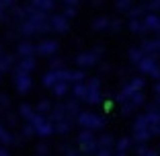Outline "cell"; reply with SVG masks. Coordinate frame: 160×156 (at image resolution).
<instances>
[{"mask_svg":"<svg viewBox=\"0 0 160 156\" xmlns=\"http://www.w3.org/2000/svg\"><path fill=\"white\" fill-rule=\"evenodd\" d=\"M14 88L19 90L21 95L29 93V90L33 88V78H31V74L21 72V70H14Z\"/></svg>","mask_w":160,"mask_h":156,"instance_id":"cell-7","label":"cell"},{"mask_svg":"<svg viewBox=\"0 0 160 156\" xmlns=\"http://www.w3.org/2000/svg\"><path fill=\"white\" fill-rule=\"evenodd\" d=\"M127 17H129V21H133V19H144L146 17V10H144V6H132V8L127 10Z\"/></svg>","mask_w":160,"mask_h":156,"instance_id":"cell-25","label":"cell"},{"mask_svg":"<svg viewBox=\"0 0 160 156\" xmlns=\"http://www.w3.org/2000/svg\"><path fill=\"white\" fill-rule=\"evenodd\" d=\"M35 68H37V62H35V58H21V62L17 64V70L27 72V74H31Z\"/></svg>","mask_w":160,"mask_h":156,"instance_id":"cell-15","label":"cell"},{"mask_svg":"<svg viewBox=\"0 0 160 156\" xmlns=\"http://www.w3.org/2000/svg\"><path fill=\"white\" fill-rule=\"evenodd\" d=\"M74 64L80 68V70H86V68H92L99 64V58L94 56L92 52H80L78 56L74 58Z\"/></svg>","mask_w":160,"mask_h":156,"instance_id":"cell-9","label":"cell"},{"mask_svg":"<svg viewBox=\"0 0 160 156\" xmlns=\"http://www.w3.org/2000/svg\"><path fill=\"white\" fill-rule=\"evenodd\" d=\"M0 156H8V152H6L4 146H0Z\"/></svg>","mask_w":160,"mask_h":156,"instance_id":"cell-46","label":"cell"},{"mask_svg":"<svg viewBox=\"0 0 160 156\" xmlns=\"http://www.w3.org/2000/svg\"><path fill=\"white\" fill-rule=\"evenodd\" d=\"M97 138H94V133L90 132V129H82V132L78 133V138H76V142H78V146H82V144H90L94 142Z\"/></svg>","mask_w":160,"mask_h":156,"instance_id":"cell-20","label":"cell"},{"mask_svg":"<svg viewBox=\"0 0 160 156\" xmlns=\"http://www.w3.org/2000/svg\"><path fill=\"white\" fill-rule=\"evenodd\" d=\"M52 109H53V105L49 103V101H41V103L37 105L35 111H37L39 115H45V117H47V113H52Z\"/></svg>","mask_w":160,"mask_h":156,"instance_id":"cell-30","label":"cell"},{"mask_svg":"<svg viewBox=\"0 0 160 156\" xmlns=\"http://www.w3.org/2000/svg\"><path fill=\"white\" fill-rule=\"evenodd\" d=\"M58 49H60V45H58L56 39H41L39 43H35V52L43 58H53L58 53Z\"/></svg>","mask_w":160,"mask_h":156,"instance_id":"cell-6","label":"cell"},{"mask_svg":"<svg viewBox=\"0 0 160 156\" xmlns=\"http://www.w3.org/2000/svg\"><path fill=\"white\" fill-rule=\"evenodd\" d=\"M45 152H47V146H45V144H41V146L37 148V154L41 156V154H45Z\"/></svg>","mask_w":160,"mask_h":156,"instance_id":"cell-43","label":"cell"},{"mask_svg":"<svg viewBox=\"0 0 160 156\" xmlns=\"http://www.w3.org/2000/svg\"><path fill=\"white\" fill-rule=\"evenodd\" d=\"M142 6H144L146 14L148 13H154V14L160 13V0H146V2H142Z\"/></svg>","mask_w":160,"mask_h":156,"instance_id":"cell-24","label":"cell"},{"mask_svg":"<svg viewBox=\"0 0 160 156\" xmlns=\"http://www.w3.org/2000/svg\"><path fill=\"white\" fill-rule=\"evenodd\" d=\"M31 125H33V129H35V136L45 138V136H52V133H53V121H52V119H47L45 115L37 113V117L31 121Z\"/></svg>","mask_w":160,"mask_h":156,"instance_id":"cell-5","label":"cell"},{"mask_svg":"<svg viewBox=\"0 0 160 156\" xmlns=\"http://www.w3.org/2000/svg\"><path fill=\"white\" fill-rule=\"evenodd\" d=\"M6 121H8V125H14V123H17V117H14V115H6Z\"/></svg>","mask_w":160,"mask_h":156,"instance_id":"cell-42","label":"cell"},{"mask_svg":"<svg viewBox=\"0 0 160 156\" xmlns=\"http://www.w3.org/2000/svg\"><path fill=\"white\" fill-rule=\"evenodd\" d=\"M35 53H37L35 52V45L31 41H27V39L17 45V56L19 58H35Z\"/></svg>","mask_w":160,"mask_h":156,"instance_id":"cell-14","label":"cell"},{"mask_svg":"<svg viewBox=\"0 0 160 156\" xmlns=\"http://www.w3.org/2000/svg\"><path fill=\"white\" fill-rule=\"evenodd\" d=\"M138 68H140L142 74L152 76V78H156V80L160 82V62H158V58H154V56H144V60L138 64Z\"/></svg>","mask_w":160,"mask_h":156,"instance_id":"cell-3","label":"cell"},{"mask_svg":"<svg viewBox=\"0 0 160 156\" xmlns=\"http://www.w3.org/2000/svg\"><path fill=\"white\" fill-rule=\"evenodd\" d=\"M0 56H4V52H2V45H0Z\"/></svg>","mask_w":160,"mask_h":156,"instance_id":"cell-49","label":"cell"},{"mask_svg":"<svg viewBox=\"0 0 160 156\" xmlns=\"http://www.w3.org/2000/svg\"><path fill=\"white\" fill-rule=\"evenodd\" d=\"M154 136H160V119H158V123L154 125Z\"/></svg>","mask_w":160,"mask_h":156,"instance_id":"cell-44","label":"cell"},{"mask_svg":"<svg viewBox=\"0 0 160 156\" xmlns=\"http://www.w3.org/2000/svg\"><path fill=\"white\" fill-rule=\"evenodd\" d=\"M154 93H156V97H160V82L154 84Z\"/></svg>","mask_w":160,"mask_h":156,"instance_id":"cell-45","label":"cell"},{"mask_svg":"<svg viewBox=\"0 0 160 156\" xmlns=\"http://www.w3.org/2000/svg\"><path fill=\"white\" fill-rule=\"evenodd\" d=\"M127 27H129V31H132V33H142V31H144V29H142V19L129 21V23H127Z\"/></svg>","mask_w":160,"mask_h":156,"instance_id":"cell-32","label":"cell"},{"mask_svg":"<svg viewBox=\"0 0 160 156\" xmlns=\"http://www.w3.org/2000/svg\"><path fill=\"white\" fill-rule=\"evenodd\" d=\"M12 64H14V56H8V53L0 56V74L8 72L10 68H12Z\"/></svg>","mask_w":160,"mask_h":156,"instance_id":"cell-21","label":"cell"},{"mask_svg":"<svg viewBox=\"0 0 160 156\" xmlns=\"http://www.w3.org/2000/svg\"><path fill=\"white\" fill-rule=\"evenodd\" d=\"M144 103H146V95H144V93H138V95H133L127 103L121 105V113L123 115H129V113H133L138 107H142Z\"/></svg>","mask_w":160,"mask_h":156,"instance_id":"cell-10","label":"cell"},{"mask_svg":"<svg viewBox=\"0 0 160 156\" xmlns=\"http://www.w3.org/2000/svg\"><path fill=\"white\" fill-rule=\"evenodd\" d=\"M64 68V60L60 58H52V70H62Z\"/></svg>","mask_w":160,"mask_h":156,"instance_id":"cell-37","label":"cell"},{"mask_svg":"<svg viewBox=\"0 0 160 156\" xmlns=\"http://www.w3.org/2000/svg\"><path fill=\"white\" fill-rule=\"evenodd\" d=\"M19 111H21V115H23V117L27 119V123H31L35 117H37V111H35V109L31 107V105H21Z\"/></svg>","mask_w":160,"mask_h":156,"instance_id":"cell-22","label":"cell"},{"mask_svg":"<svg viewBox=\"0 0 160 156\" xmlns=\"http://www.w3.org/2000/svg\"><path fill=\"white\" fill-rule=\"evenodd\" d=\"M103 101V93H101V78H90L86 82V97H84V103L88 105H97Z\"/></svg>","mask_w":160,"mask_h":156,"instance_id":"cell-4","label":"cell"},{"mask_svg":"<svg viewBox=\"0 0 160 156\" xmlns=\"http://www.w3.org/2000/svg\"><path fill=\"white\" fill-rule=\"evenodd\" d=\"M70 93H72V97H74L76 101H84V97H86V82H82V84H74L70 88Z\"/></svg>","mask_w":160,"mask_h":156,"instance_id":"cell-18","label":"cell"},{"mask_svg":"<svg viewBox=\"0 0 160 156\" xmlns=\"http://www.w3.org/2000/svg\"><path fill=\"white\" fill-rule=\"evenodd\" d=\"M144 56H146V53L142 52L140 48H133V49H129V62H133L136 66H138V64H140L142 60H144Z\"/></svg>","mask_w":160,"mask_h":156,"instance_id":"cell-28","label":"cell"},{"mask_svg":"<svg viewBox=\"0 0 160 156\" xmlns=\"http://www.w3.org/2000/svg\"><path fill=\"white\" fill-rule=\"evenodd\" d=\"M53 132H56V133H64V136H66V133L70 132V121H68V119L56 121V123H53Z\"/></svg>","mask_w":160,"mask_h":156,"instance_id":"cell-26","label":"cell"},{"mask_svg":"<svg viewBox=\"0 0 160 156\" xmlns=\"http://www.w3.org/2000/svg\"><path fill=\"white\" fill-rule=\"evenodd\" d=\"M53 95L56 97H60V99H64V97H68L70 95V84H68V82H58L56 86H53Z\"/></svg>","mask_w":160,"mask_h":156,"instance_id":"cell-19","label":"cell"},{"mask_svg":"<svg viewBox=\"0 0 160 156\" xmlns=\"http://www.w3.org/2000/svg\"><path fill=\"white\" fill-rule=\"evenodd\" d=\"M6 10H8V8H6L4 4H0V21H6V19H8V13H6Z\"/></svg>","mask_w":160,"mask_h":156,"instance_id":"cell-40","label":"cell"},{"mask_svg":"<svg viewBox=\"0 0 160 156\" xmlns=\"http://www.w3.org/2000/svg\"><path fill=\"white\" fill-rule=\"evenodd\" d=\"M115 6H117V10H129L133 6V0H117V2H115Z\"/></svg>","mask_w":160,"mask_h":156,"instance_id":"cell-34","label":"cell"},{"mask_svg":"<svg viewBox=\"0 0 160 156\" xmlns=\"http://www.w3.org/2000/svg\"><path fill=\"white\" fill-rule=\"evenodd\" d=\"M144 2H146V0H144Z\"/></svg>","mask_w":160,"mask_h":156,"instance_id":"cell-51","label":"cell"},{"mask_svg":"<svg viewBox=\"0 0 160 156\" xmlns=\"http://www.w3.org/2000/svg\"><path fill=\"white\" fill-rule=\"evenodd\" d=\"M115 156H127V154H125V152H117V154H115Z\"/></svg>","mask_w":160,"mask_h":156,"instance_id":"cell-48","label":"cell"},{"mask_svg":"<svg viewBox=\"0 0 160 156\" xmlns=\"http://www.w3.org/2000/svg\"><path fill=\"white\" fill-rule=\"evenodd\" d=\"M23 136L25 138L35 136V129H33V125H31V123H25V125H23Z\"/></svg>","mask_w":160,"mask_h":156,"instance_id":"cell-36","label":"cell"},{"mask_svg":"<svg viewBox=\"0 0 160 156\" xmlns=\"http://www.w3.org/2000/svg\"><path fill=\"white\" fill-rule=\"evenodd\" d=\"M0 76H2V74H0ZM0 80H2V78H0Z\"/></svg>","mask_w":160,"mask_h":156,"instance_id":"cell-50","label":"cell"},{"mask_svg":"<svg viewBox=\"0 0 160 156\" xmlns=\"http://www.w3.org/2000/svg\"><path fill=\"white\" fill-rule=\"evenodd\" d=\"M97 156H113V152H111V150H107V148H99Z\"/></svg>","mask_w":160,"mask_h":156,"instance_id":"cell-41","label":"cell"},{"mask_svg":"<svg viewBox=\"0 0 160 156\" xmlns=\"http://www.w3.org/2000/svg\"><path fill=\"white\" fill-rule=\"evenodd\" d=\"M76 123H78L82 129L94 132V129H103L105 128V117L92 113V111H80V115L76 117Z\"/></svg>","mask_w":160,"mask_h":156,"instance_id":"cell-1","label":"cell"},{"mask_svg":"<svg viewBox=\"0 0 160 156\" xmlns=\"http://www.w3.org/2000/svg\"><path fill=\"white\" fill-rule=\"evenodd\" d=\"M144 86H146V80L144 78H132V80L127 82L125 86L121 88V93H119L115 99L119 101V103H127V101L132 99L133 95H138V93H144Z\"/></svg>","mask_w":160,"mask_h":156,"instance_id":"cell-2","label":"cell"},{"mask_svg":"<svg viewBox=\"0 0 160 156\" xmlns=\"http://www.w3.org/2000/svg\"><path fill=\"white\" fill-rule=\"evenodd\" d=\"M12 142H19L17 138L12 136V133H8V129L2 125V121H0V144H12Z\"/></svg>","mask_w":160,"mask_h":156,"instance_id":"cell-23","label":"cell"},{"mask_svg":"<svg viewBox=\"0 0 160 156\" xmlns=\"http://www.w3.org/2000/svg\"><path fill=\"white\" fill-rule=\"evenodd\" d=\"M99 146H101V148H107V150H111V148L115 146L113 136H109V133H103V136L99 138Z\"/></svg>","mask_w":160,"mask_h":156,"instance_id":"cell-27","label":"cell"},{"mask_svg":"<svg viewBox=\"0 0 160 156\" xmlns=\"http://www.w3.org/2000/svg\"><path fill=\"white\" fill-rule=\"evenodd\" d=\"M136 152H138V156H158L154 150H150V148H146L144 144H140V146L136 148Z\"/></svg>","mask_w":160,"mask_h":156,"instance_id":"cell-33","label":"cell"},{"mask_svg":"<svg viewBox=\"0 0 160 156\" xmlns=\"http://www.w3.org/2000/svg\"><path fill=\"white\" fill-rule=\"evenodd\" d=\"M92 29L94 31H109L111 29V19L109 17H99L92 21Z\"/></svg>","mask_w":160,"mask_h":156,"instance_id":"cell-16","label":"cell"},{"mask_svg":"<svg viewBox=\"0 0 160 156\" xmlns=\"http://www.w3.org/2000/svg\"><path fill=\"white\" fill-rule=\"evenodd\" d=\"M92 4L94 6H101V4H103V0H92Z\"/></svg>","mask_w":160,"mask_h":156,"instance_id":"cell-47","label":"cell"},{"mask_svg":"<svg viewBox=\"0 0 160 156\" xmlns=\"http://www.w3.org/2000/svg\"><path fill=\"white\" fill-rule=\"evenodd\" d=\"M142 33H152V31H158L160 29V14H154V13H148L144 19H142Z\"/></svg>","mask_w":160,"mask_h":156,"instance_id":"cell-11","label":"cell"},{"mask_svg":"<svg viewBox=\"0 0 160 156\" xmlns=\"http://www.w3.org/2000/svg\"><path fill=\"white\" fill-rule=\"evenodd\" d=\"M49 27H52L53 33H68L70 31V21L64 17V14H49Z\"/></svg>","mask_w":160,"mask_h":156,"instance_id":"cell-8","label":"cell"},{"mask_svg":"<svg viewBox=\"0 0 160 156\" xmlns=\"http://www.w3.org/2000/svg\"><path fill=\"white\" fill-rule=\"evenodd\" d=\"M115 146H117V152H127L132 148V140L129 138H119L117 142H115Z\"/></svg>","mask_w":160,"mask_h":156,"instance_id":"cell-31","label":"cell"},{"mask_svg":"<svg viewBox=\"0 0 160 156\" xmlns=\"http://www.w3.org/2000/svg\"><path fill=\"white\" fill-rule=\"evenodd\" d=\"M62 14H64V17H66V19L70 21V19H74V17H76V8H74V6H64Z\"/></svg>","mask_w":160,"mask_h":156,"instance_id":"cell-35","label":"cell"},{"mask_svg":"<svg viewBox=\"0 0 160 156\" xmlns=\"http://www.w3.org/2000/svg\"><path fill=\"white\" fill-rule=\"evenodd\" d=\"M70 82H74V84H82V82H86V74H84V70H72V74H70Z\"/></svg>","mask_w":160,"mask_h":156,"instance_id":"cell-29","label":"cell"},{"mask_svg":"<svg viewBox=\"0 0 160 156\" xmlns=\"http://www.w3.org/2000/svg\"><path fill=\"white\" fill-rule=\"evenodd\" d=\"M140 49L146 56H154L156 58V43H154V39H144V41L140 43Z\"/></svg>","mask_w":160,"mask_h":156,"instance_id":"cell-17","label":"cell"},{"mask_svg":"<svg viewBox=\"0 0 160 156\" xmlns=\"http://www.w3.org/2000/svg\"><path fill=\"white\" fill-rule=\"evenodd\" d=\"M17 33L23 35V37H33V35L39 33V27L33 23H29V21H23V23L17 25Z\"/></svg>","mask_w":160,"mask_h":156,"instance_id":"cell-12","label":"cell"},{"mask_svg":"<svg viewBox=\"0 0 160 156\" xmlns=\"http://www.w3.org/2000/svg\"><path fill=\"white\" fill-rule=\"evenodd\" d=\"M8 105H10L8 97H6V95H0V111H2V109H6Z\"/></svg>","mask_w":160,"mask_h":156,"instance_id":"cell-38","label":"cell"},{"mask_svg":"<svg viewBox=\"0 0 160 156\" xmlns=\"http://www.w3.org/2000/svg\"><path fill=\"white\" fill-rule=\"evenodd\" d=\"M29 4L45 14H52L53 8H56V0H29Z\"/></svg>","mask_w":160,"mask_h":156,"instance_id":"cell-13","label":"cell"},{"mask_svg":"<svg viewBox=\"0 0 160 156\" xmlns=\"http://www.w3.org/2000/svg\"><path fill=\"white\" fill-rule=\"evenodd\" d=\"M121 29V21L119 19H111V31H119Z\"/></svg>","mask_w":160,"mask_h":156,"instance_id":"cell-39","label":"cell"}]
</instances>
